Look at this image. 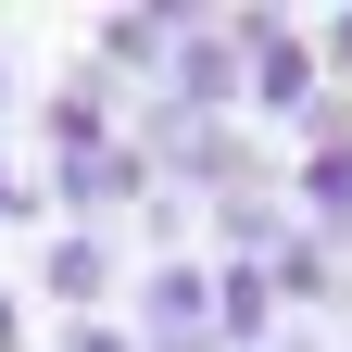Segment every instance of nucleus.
I'll list each match as a JSON object with an SVG mask.
<instances>
[{
	"label": "nucleus",
	"mask_w": 352,
	"mask_h": 352,
	"mask_svg": "<svg viewBox=\"0 0 352 352\" xmlns=\"http://www.w3.org/2000/svg\"><path fill=\"white\" fill-rule=\"evenodd\" d=\"M0 101H13V63H0Z\"/></svg>",
	"instance_id": "obj_13"
},
{
	"label": "nucleus",
	"mask_w": 352,
	"mask_h": 352,
	"mask_svg": "<svg viewBox=\"0 0 352 352\" xmlns=\"http://www.w3.org/2000/svg\"><path fill=\"white\" fill-rule=\"evenodd\" d=\"M264 289H277V327H289V315H327V302H352V264H340L327 239H302V227H289L277 252H264Z\"/></svg>",
	"instance_id": "obj_8"
},
{
	"label": "nucleus",
	"mask_w": 352,
	"mask_h": 352,
	"mask_svg": "<svg viewBox=\"0 0 352 352\" xmlns=\"http://www.w3.org/2000/svg\"><path fill=\"white\" fill-rule=\"evenodd\" d=\"M38 126H51V164H76V151L126 139V88H113L101 63H63V76H51V113H38Z\"/></svg>",
	"instance_id": "obj_7"
},
{
	"label": "nucleus",
	"mask_w": 352,
	"mask_h": 352,
	"mask_svg": "<svg viewBox=\"0 0 352 352\" xmlns=\"http://www.w3.org/2000/svg\"><path fill=\"white\" fill-rule=\"evenodd\" d=\"M164 51H176V13H101V25H88V63H101L113 88H126V76L164 88Z\"/></svg>",
	"instance_id": "obj_9"
},
{
	"label": "nucleus",
	"mask_w": 352,
	"mask_h": 352,
	"mask_svg": "<svg viewBox=\"0 0 352 352\" xmlns=\"http://www.w3.org/2000/svg\"><path fill=\"white\" fill-rule=\"evenodd\" d=\"M139 340H214V277H201V252H151V264H126V302H113Z\"/></svg>",
	"instance_id": "obj_4"
},
{
	"label": "nucleus",
	"mask_w": 352,
	"mask_h": 352,
	"mask_svg": "<svg viewBox=\"0 0 352 352\" xmlns=\"http://www.w3.org/2000/svg\"><path fill=\"white\" fill-rule=\"evenodd\" d=\"M227 38H239V126L252 139H289V113L315 101V13H227Z\"/></svg>",
	"instance_id": "obj_1"
},
{
	"label": "nucleus",
	"mask_w": 352,
	"mask_h": 352,
	"mask_svg": "<svg viewBox=\"0 0 352 352\" xmlns=\"http://www.w3.org/2000/svg\"><path fill=\"white\" fill-rule=\"evenodd\" d=\"M63 352H139V327H126V315H76V327H63Z\"/></svg>",
	"instance_id": "obj_11"
},
{
	"label": "nucleus",
	"mask_w": 352,
	"mask_h": 352,
	"mask_svg": "<svg viewBox=\"0 0 352 352\" xmlns=\"http://www.w3.org/2000/svg\"><path fill=\"white\" fill-rule=\"evenodd\" d=\"M315 76L352 88V13H315Z\"/></svg>",
	"instance_id": "obj_10"
},
{
	"label": "nucleus",
	"mask_w": 352,
	"mask_h": 352,
	"mask_svg": "<svg viewBox=\"0 0 352 352\" xmlns=\"http://www.w3.org/2000/svg\"><path fill=\"white\" fill-rule=\"evenodd\" d=\"M0 214H25V176H13V164H0Z\"/></svg>",
	"instance_id": "obj_12"
},
{
	"label": "nucleus",
	"mask_w": 352,
	"mask_h": 352,
	"mask_svg": "<svg viewBox=\"0 0 352 352\" xmlns=\"http://www.w3.org/2000/svg\"><path fill=\"white\" fill-rule=\"evenodd\" d=\"M164 189H176V201H227V189H277V139H252V126H189V139L164 151Z\"/></svg>",
	"instance_id": "obj_5"
},
{
	"label": "nucleus",
	"mask_w": 352,
	"mask_h": 352,
	"mask_svg": "<svg viewBox=\"0 0 352 352\" xmlns=\"http://www.w3.org/2000/svg\"><path fill=\"white\" fill-rule=\"evenodd\" d=\"M38 302H51L63 327L76 315H113V302H126V239L113 227H63L51 252H38Z\"/></svg>",
	"instance_id": "obj_6"
},
{
	"label": "nucleus",
	"mask_w": 352,
	"mask_h": 352,
	"mask_svg": "<svg viewBox=\"0 0 352 352\" xmlns=\"http://www.w3.org/2000/svg\"><path fill=\"white\" fill-rule=\"evenodd\" d=\"M151 189H164V164H151L139 139H101V151H76V164L38 176V201H51L63 227H113V214H139Z\"/></svg>",
	"instance_id": "obj_3"
},
{
	"label": "nucleus",
	"mask_w": 352,
	"mask_h": 352,
	"mask_svg": "<svg viewBox=\"0 0 352 352\" xmlns=\"http://www.w3.org/2000/svg\"><path fill=\"white\" fill-rule=\"evenodd\" d=\"M151 113L164 126H239V38H227V13H176V51H164Z\"/></svg>",
	"instance_id": "obj_2"
}]
</instances>
